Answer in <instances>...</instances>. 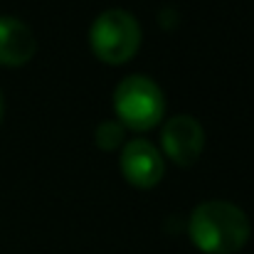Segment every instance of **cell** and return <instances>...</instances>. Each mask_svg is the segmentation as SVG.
Wrapping results in <instances>:
<instances>
[{
    "instance_id": "6da1fadb",
    "label": "cell",
    "mask_w": 254,
    "mask_h": 254,
    "mask_svg": "<svg viewBox=\"0 0 254 254\" xmlns=\"http://www.w3.org/2000/svg\"><path fill=\"white\" fill-rule=\"evenodd\" d=\"M192 242L207 254H232L245 247L252 225L247 212L230 200H202L192 207L188 220Z\"/></svg>"
},
{
    "instance_id": "7a4b0ae2",
    "label": "cell",
    "mask_w": 254,
    "mask_h": 254,
    "mask_svg": "<svg viewBox=\"0 0 254 254\" xmlns=\"http://www.w3.org/2000/svg\"><path fill=\"white\" fill-rule=\"evenodd\" d=\"M91 50L111 64L126 62L141 45V25L133 12L124 7L101 10L89 27Z\"/></svg>"
},
{
    "instance_id": "3957f363",
    "label": "cell",
    "mask_w": 254,
    "mask_h": 254,
    "mask_svg": "<svg viewBox=\"0 0 254 254\" xmlns=\"http://www.w3.org/2000/svg\"><path fill=\"white\" fill-rule=\"evenodd\" d=\"M114 106L119 121L131 128H151L163 119L166 96L156 79L148 74H126L114 89Z\"/></svg>"
},
{
    "instance_id": "277c9868",
    "label": "cell",
    "mask_w": 254,
    "mask_h": 254,
    "mask_svg": "<svg viewBox=\"0 0 254 254\" xmlns=\"http://www.w3.org/2000/svg\"><path fill=\"white\" fill-rule=\"evenodd\" d=\"M163 151L180 166L192 163L205 146V128L190 114H173L161 131Z\"/></svg>"
},
{
    "instance_id": "5b68a950",
    "label": "cell",
    "mask_w": 254,
    "mask_h": 254,
    "mask_svg": "<svg viewBox=\"0 0 254 254\" xmlns=\"http://www.w3.org/2000/svg\"><path fill=\"white\" fill-rule=\"evenodd\" d=\"M121 168L124 175L136 185H156L163 175V156L148 138H131L121 148Z\"/></svg>"
},
{
    "instance_id": "8992f818",
    "label": "cell",
    "mask_w": 254,
    "mask_h": 254,
    "mask_svg": "<svg viewBox=\"0 0 254 254\" xmlns=\"http://www.w3.org/2000/svg\"><path fill=\"white\" fill-rule=\"evenodd\" d=\"M37 50L35 32L15 15H0V64H25Z\"/></svg>"
},
{
    "instance_id": "52a82bcc",
    "label": "cell",
    "mask_w": 254,
    "mask_h": 254,
    "mask_svg": "<svg viewBox=\"0 0 254 254\" xmlns=\"http://www.w3.org/2000/svg\"><path fill=\"white\" fill-rule=\"evenodd\" d=\"M94 138H96V143H99L101 148L111 151V148H116L119 143H124V138H126V126H124L119 119H104V121H99V126H96V131H94Z\"/></svg>"
},
{
    "instance_id": "ba28073f",
    "label": "cell",
    "mask_w": 254,
    "mask_h": 254,
    "mask_svg": "<svg viewBox=\"0 0 254 254\" xmlns=\"http://www.w3.org/2000/svg\"><path fill=\"white\" fill-rule=\"evenodd\" d=\"M2 111H5V101H2V91H0V119H2Z\"/></svg>"
}]
</instances>
